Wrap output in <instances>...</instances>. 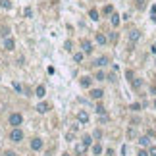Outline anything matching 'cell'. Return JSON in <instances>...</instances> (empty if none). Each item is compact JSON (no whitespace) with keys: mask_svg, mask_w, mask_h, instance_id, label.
I'll list each match as a JSON object with an SVG mask.
<instances>
[{"mask_svg":"<svg viewBox=\"0 0 156 156\" xmlns=\"http://www.w3.org/2000/svg\"><path fill=\"white\" fill-rule=\"evenodd\" d=\"M62 156H72V154H68V152H64V154H62Z\"/></svg>","mask_w":156,"mask_h":156,"instance_id":"cell-39","label":"cell"},{"mask_svg":"<svg viewBox=\"0 0 156 156\" xmlns=\"http://www.w3.org/2000/svg\"><path fill=\"white\" fill-rule=\"evenodd\" d=\"M73 60H75V62H83V52H77V54L73 56Z\"/></svg>","mask_w":156,"mask_h":156,"instance_id":"cell-26","label":"cell"},{"mask_svg":"<svg viewBox=\"0 0 156 156\" xmlns=\"http://www.w3.org/2000/svg\"><path fill=\"white\" fill-rule=\"evenodd\" d=\"M93 137H95V139H100V137H102V131H100V129H95Z\"/></svg>","mask_w":156,"mask_h":156,"instance_id":"cell-27","label":"cell"},{"mask_svg":"<svg viewBox=\"0 0 156 156\" xmlns=\"http://www.w3.org/2000/svg\"><path fill=\"white\" fill-rule=\"evenodd\" d=\"M102 97H104L102 89H93V91H91V98H95V100H100Z\"/></svg>","mask_w":156,"mask_h":156,"instance_id":"cell-6","label":"cell"},{"mask_svg":"<svg viewBox=\"0 0 156 156\" xmlns=\"http://www.w3.org/2000/svg\"><path fill=\"white\" fill-rule=\"evenodd\" d=\"M125 77L131 81V79H133V72H131V70H127V72H125Z\"/></svg>","mask_w":156,"mask_h":156,"instance_id":"cell-33","label":"cell"},{"mask_svg":"<svg viewBox=\"0 0 156 156\" xmlns=\"http://www.w3.org/2000/svg\"><path fill=\"white\" fill-rule=\"evenodd\" d=\"M89 18H91L93 21H98V10L91 8V10H89Z\"/></svg>","mask_w":156,"mask_h":156,"instance_id":"cell-15","label":"cell"},{"mask_svg":"<svg viewBox=\"0 0 156 156\" xmlns=\"http://www.w3.org/2000/svg\"><path fill=\"white\" fill-rule=\"evenodd\" d=\"M85 150H87V147H85L83 143L75 145V152H77V154H81V156H83V154H85Z\"/></svg>","mask_w":156,"mask_h":156,"instance_id":"cell-14","label":"cell"},{"mask_svg":"<svg viewBox=\"0 0 156 156\" xmlns=\"http://www.w3.org/2000/svg\"><path fill=\"white\" fill-rule=\"evenodd\" d=\"M129 108H131L133 112H139V110H141V104H139V102H133V104L129 106Z\"/></svg>","mask_w":156,"mask_h":156,"instance_id":"cell-24","label":"cell"},{"mask_svg":"<svg viewBox=\"0 0 156 156\" xmlns=\"http://www.w3.org/2000/svg\"><path fill=\"white\" fill-rule=\"evenodd\" d=\"M93 154H95V156H100V154H102V145H100V143L93 145Z\"/></svg>","mask_w":156,"mask_h":156,"instance_id":"cell-13","label":"cell"},{"mask_svg":"<svg viewBox=\"0 0 156 156\" xmlns=\"http://www.w3.org/2000/svg\"><path fill=\"white\" fill-rule=\"evenodd\" d=\"M137 156H149V150L141 149V150H139V152H137Z\"/></svg>","mask_w":156,"mask_h":156,"instance_id":"cell-31","label":"cell"},{"mask_svg":"<svg viewBox=\"0 0 156 156\" xmlns=\"http://www.w3.org/2000/svg\"><path fill=\"white\" fill-rule=\"evenodd\" d=\"M127 137H129V139H133V137H135V129H129V131H127Z\"/></svg>","mask_w":156,"mask_h":156,"instance_id":"cell-35","label":"cell"},{"mask_svg":"<svg viewBox=\"0 0 156 156\" xmlns=\"http://www.w3.org/2000/svg\"><path fill=\"white\" fill-rule=\"evenodd\" d=\"M93 85V77H89V75H85V77H81V87H85V89H89Z\"/></svg>","mask_w":156,"mask_h":156,"instance_id":"cell-8","label":"cell"},{"mask_svg":"<svg viewBox=\"0 0 156 156\" xmlns=\"http://www.w3.org/2000/svg\"><path fill=\"white\" fill-rule=\"evenodd\" d=\"M48 108H50V104H48V102L37 104V112H39V114H46V112H48Z\"/></svg>","mask_w":156,"mask_h":156,"instance_id":"cell-7","label":"cell"},{"mask_svg":"<svg viewBox=\"0 0 156 156\" xmlns=\"http://www.w3.org/2000/svg\"><path fill=\"white\" fill-rule=\"evenodd\" d=\"M10 141H12V143H21V141H23V131H21L20 127H14V129L10 131Z\"/></svg>","mask_w":156,"mask_h":156,"instance_id":"cell-2","label":"cell"},{"mask_svg":"<svg viewBox=\"0 0 156 156\" xmlns=\"http://www.w3.org/2000/svg\"><path fill=\"white\" fill-rule=\"evenodd\" d=\"M33 12H31V8H25V18H31Z\"/></svg>","mask_w":156,"mask_h":156,"instance_id":"cell-34","label":"cell"},{"mask_svg":"<svg viewBox=\"0 0 156 156\" xmlns=\"http://www.w3.org/2000/svg\"><path fill=\"white\" fill-rule=\"evenodd\" d=\"M14 89H16V91H18V93H21V91H23V87H21V85L18 83V81H16V83H14Z\"/></svg>","mask_w":156,"mask_h":156,"instance_id":"cell-28","label":"cell"},{"mask_svg":"<svg viewBox=\"0 0 156 156\" xmlns=\"http://www.w3.org/2000/svg\"><path fill=\"white\" fill-rule=\"evenodd\" d=\"M149 143H150V139H149L147 135H145V137H139V145H141V147H147Z\"/></svg>","mask_w":156,"mask_h":156,"instance_id":"cell-19","label":"cell"},{"mask_svg":"<svg viewBox=\"0 0 156 156\" xmlns=\"http://www.w3.org/2000/svg\"><path fill=\"white\" fill-rule=\"evenodd\" d=\"M31 149H33V150H41V149H43V139L35 137V139L31 141Z\"/></svg>","mask_w":156,"mask_h":156,"instance_id":"cell-4","label":"cell"},{"mask_svg":"<svg viewBox=\"0 0 156 156\" xmlns=\"http://www.w3.org/2000/svg\"><path fill=\"white\" fill-rule=\"evenodd\" d=\"M139 39H141V33L137 31V29H133V31L129 33V41H131V43H135V41H139Z\"/></svg>","mask_w":156,"mask_h":156,"instance_id":"cell-11","label":"cell"},{"mask_svg":"<svg viewBox=\"0 0 156 156\" xmlns=\"http://www.w3.org/2000/svg\"><path fill=\"white\" fill-rule=\"evenodd\" d=\"M73 137H75V131H70V133H66V139H68V141H72Z\"/></svg>","mask_w":156,"mask_h":156,"instance_id":"cell-29","label":"cell"},{"mask_svg":"<svg viewBox=\"0 0 156 156\" xmlns=\"http://www.w3.org/2000/svg\"><path fill=\"white\" fill-rule=\"evenodd\" d=\"M141 85H143L141 79H131V87H133V89H141Z\"/></svg>","mask_w":156,"mask_h":156,"instance_id":"cell-17","label":"cell"},{"mask_svg":"<svg viewBox=\"0 0 156 156\" xmlns=\"http://www.w3.org/2000/svg\"><path fill=\"white\" fill-rule=\"evenodd\" d=\"M95 79H98V81H104V79H106V75H104V72H100V70H98V72L95 73Z\"/></svg>","mask_w":156,"mask_h":156,"instance_id":"cell-21","label":"cell"},{"mask_svg":"<svg viewBox=\"0 0 156 156\" xmlns=\"http://www.w3.org/2000/svg\"><path fill=\"white\" fill-rule=\"evenodd\" d=\"M81 143H83L85 147L89 149V147H91V145H93V137H91V135H85V137H83V141H81Z\"/></svg>","mask_w":156,"mask_h":156,"instance_id":"cell-16","label":"cell"},{"mask_svg":"<svg viewBox=\"0 0 156 156\" xmlns=\"http://www.w3.org/2000/svg\"><path fill=\"white\" fill-rule=\"evenodd\" d=\"M149 156H156V147H150L149 149Z\"/></svg>","mask_w":156,"mask_h":156,"instance_id":"cell-32","label":"cell"},{"mask_svg":"<svg viewBox=\"0 0 156 156\" xmlns=\"http://www.w3.org/2000/svg\"><path fill=\"white\" fill-rule=\"evenodd\" d=\"M0 8H4V10H10V8H12V2H10V0H0Z\"/></svg>","mask_w":156,"mask_h":156,"instance_id":"cell-18","label":"cell"},{"mask_svg":"<svg viewBox=\"0 0 156 156\" xmlns=\"http://www.w3.org/2000/svg\"><path fill=\"white\" fill-rule=\"evenodd\" d=\"M104 14H106V16H108V14H114V8L110 6V4H108V6H104V10H102Z\"/></svg>","mask_w":156,"mask_h":156,"instance_id":"cell-25","label":"cell"},{"mask_svg":"<svg viewBox=\"0 0 156 156\" xmlns=\"http://www.w3.org/2000/svg\"><path fill=\"white\" fill-rule=\"evenodd\" d=\"M37 97H39V98L45 97V87H43V85H39V87H37Z\"/></svg>","mask_w":156,"mask_h":156,"instance_id":"cell-22","label":"cell"},{"mask_svg":"<svg viewBox=\"0 0 156 156\" xmlns=\"http://www.w3.org/2000/svg\"><path fill=\"white\" fill-rule=\"evenodd\" d=\"M112 25L114 27L120 25V16H118V14H112Z\"/></svg>","mask_w":156,"mask_h":156,"instance_id":"cell-20","label":"cell"},{"mask_svg":"<svg viewBox=\"0 0 156 156\" xmlns=\"http://www.w3.org/2000/svg\"><path fill=\"white\" fill-rule=\"evenodd\" d=\"M4 156H18V154H16L14 150H6V152H4Z\"/></svg>","mask_w":156,"mask_h":156,"instance_id":"cell-36","label":"cell"},{"mask_svg":"<svg viewBox=\"0 0 156 156\" xmlns=\"http://www.w3.org/2000/svg\"><path fill=\"white\" fill-rule=\"evenodd\" d=\"M77 122H81V124H87V122H89V114H87L85 110H79V112H77Z\"/></svg>","mask_w":156,"mask_h":156,"instance_id":"cell-5","label":"cell"},{"mask_svg":"<svg viewBox=\"0 0 156 156\" xmlns=\"http://www.w3.org/2000/svg\"><path fill=\"white\" fill-rule=\"evenodd\" d=\"M81 48H83L85 54H91V52H93V43H91V41H87V39H83V41H81Z\"/></svg>","mask_w":156,"mask_h":156,"instance_id":"cell-3","label":"cell"},{"mask_svg":"<svg viewBox=\"0 0 156 156\" xmlns=\"http://www.w3.org/2000/svg\"><path fill=\"white\" fill-rule=\"evenodd\" d=\"M83 156H85V154H83Z\"/></svg>","mask_w":156,"mask_h":156,"instance_id":"cell-40","label":"cell"},{"mask_svg":"<svg viewBox=\"0 0 156 156\" xmlns=\"http://www.w3.org/2000/svg\"><path fill=\"white\" fill-rule=\"evenodd\" d=\"M106 64H108V58H106V56H100V58L95 60V66H97V68H102V66H106Z\"/></svg>","mask_w":156,"mask_h":156,"instance_id":"cell-9","label":"cell"},{"mask_svg":"<svg viewBox=\"0 0 156 156\" xmlns=\"http://www.w3.org/2000/svg\"><path fill=\"white\" fill-rule=\"evenodd\" d=\"M8 124L12 125V127H20V125L23 124V116L18 114V112H14V114H10V118H8Z\"/></svg>","mask_w":156,"mask_h":156,"instance_id":"cell-1","label":"cell"},{"mask_svg":"<svg viewBox=\"0 0 156 156\" xmlns=\"http://www.w3.org/2000/svg\"><path fill=\"white\" fill-rule=\"evenodd\" d=\"M106 156H114V150H112V149H108V150H106Z\"/></svg>","mask_w":156,"mask_h":156,"instance_id":"cell-37","label":"cell"},{"mask_svg":"<svg viewBox=\"0 0 156 156\" xmlns=\"http://www.w3.org/2000/svg\"><path fill=\"white\" fill-rule=\"evenodd\" d=\"M150 50H152V52H154V54H156V43H154V45H152V48H150Z\"/></svg>","mask_w":156,"mask_h":156,"instance_id":"cell-38","label":"cell"},{"mask_svg":"<svg viewBox=\"0 0 156 156\" xmlns=\"http://www.w3.org/2000/svg\"><path fill=\"white\" fill-rule=\"evenodd\" d=\"M135 2H137V8H139V10L145 8V0H135Z\"/></svg>","mask_w":156,"mask_h":156,"instance_id":"cell-30","label":"cell"},{"mask_svg":"<svg viewBox=\"0 0 156 156\" xmlns=\"http://www.w3.org/2000/svg\"><path fill=\"white\" fill-rule=\"evenodd\" d=\"M4 46H6V50H14L16 43H14V39H12V37H6V41H4Z\"/></svg>","mask_w":156,"mask_h":156,"instance_id":"cell-10","label":"cell"},{"mask_svg":"<svg viewBox=\"0 0 156 156\" xmlns=\"http://www.w3.org/2000/svg\"><path fill=\"white\" fill-rule=\"evenodd\" d=\"M97 114H98V116H104V114H106V108H104L102 104H98V106H97Z\"/></svg>","mask_w":156,"mask_h":156,"instance_id":"cell-23","label":"cell"},{"mask_svg":"<svg viewBox=\"0 0 156 156\" xmlns=\"http://www.w3.org/2000/svg\"><path fill=\"white\" fill-rule=\"evenodd\" d=\"M95 39H97V43H98V45H106V43H108L106 35H102V33H97V37H95Z\"/></svg>","mask_w":156,"mask_h":156,"instance_id":"cell-12","label":"cell"}]
</instances>
